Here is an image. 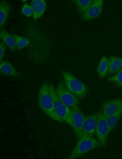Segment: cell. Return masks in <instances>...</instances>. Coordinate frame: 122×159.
<instances>
[{
	"instance_id": "cell-1",
	"label": "cell",
	"mask_w": 122,
	"mask_h": 159,
	"mask_svg": "<svg viewBox=\"0 0 122 159\" xmlns=\"http://www.w3.org/2000/svg\"><path fill=\"white\" fill-rule=\"evenodd\" d=\"M48 81H45L41 85L38 91L37 103L39 108L48 117L52 120L63 123V121L56 113L53 99L49 91Z\"/></svg>"
},
{
	"instance_id": "cell-2",
	"label": "cell",
	"mask_w": 122,
	"mask_h": 159,
	"mask_svg": "<svg viewBox=\"0 0 122 159\" xmlns=\"http://www.w3.org/2000/svg\"><path fill=\"white\" fill-rule=\"evenodd\" d=\"M62 75L66 86L79 99L87 95L89 89L86 85L69 72L63 71Z\"/></svg>"
},
{
	"instance_id": "cell-3",
	"label": "cell",
	"mask_w": 122,
	"mask_h": 159,
	"mask_svg": "<svg viewBox=\"0 0 122 159\" xmlns=\"http://www.w3.org/2000/svg\"><path fill=\"white\" fill-rule=\"evenodd\" d=\"M100 146L99 141L93 136H82L71 152L68 158H77Z\"/></svg>"
},
{
	"instance_id": "cell-4",
	"label": "cell",
	"mask_w": 122,
	"mask_h": 159,
	"mask_svg": "<svg viewBox=\"0 0 122 159\" xmlns=\"http://www.w3.org/2000/svg\"><path fill=\"white\" fill-rule=\"evenodd\" d=\"M49 91L53 100L56 113L63 122L71 127L72 122V113L71 109L59 99L56 94L54 86L51 83L49 84Z\"/></svg>"
},
{
	"instance_id": "cell-5",
	"label": "cell",
	"mask_w": 122,
	"mask_h": 159,
	"mask_svg": "<svg viewBox=\"0 0 122 159\" xmlns=\"http://www.w3.org/2000/svg\"><path fill=\"white\" fill-rule=\"evenodd\" d=\"M55 91L59 99L70 108L78 105L79 98L68 90L64 81L60 80L58 82Z\"/></svg>"
},
{
	"instance_id": "cell-6",
	"label": "cell",
	"mask_w": 122,
	"mask_h": 159,
	"mask_svg": "<svg viewBox=\"0 0 122 159\" xmlns=\"http://www.w3.org/2000/svg\"><path fill=\"white\" fill-rule=\"evenodd\" d=\"M98 113V119L95 133L101 146H104L106 145L109 134L106 118L102 110Z\"/></svg>"
},
{
	"instance_id": "cell-7",
	"label": "cell",
	"mask_w": 122,
	"mask_h": 159,
	"mask_svg": "<svg viewBox=\"0 0 122 159\" xmlns=\"http://www.w3.org/2000/svg\"><path fill=\"white\" fill-rule=\"evenodd\" d=\"M72 122L71 126L77 138L79 139L82 136L85 116L78 105L71 108Z\"/></svg>"
},
{
	"instance_id": "cell-8",
	"label": "cell",
	"mask_w": 122,
	"mask_h": 159,
	"mask_svg": "<svg viewBox=\"0 0 122 159\" xmlns=\"http://www.w3.org/2000/svg\"><path fill=\"white\" fill-rule=\"evenodd\" d=\"M104 1L94 0L92 4L81 16L83 20H90L98 17L103 10Z\"/></svg>"
},
{
	"instance_id": "cell-9",
	"label": "cell",
	"mask_w": 122,
	"mask_h": 159,
	"mask_svg": "<svg viewBox=\"0 0 122 159\" xmlns=\"http://www.w3.org/2000/svg\"><path fill=\"white\" fill-rule=\"evenodd\" d=\"M98 116V113H95L85 117L81 136H93L95 132Z\"/></svg>"
},
{
	"instance_id": "cell-10",
	"label": "cell",
	"mask_w": 122,
	"mask_h": 159,
	"mask_svg": "<svg viewBox=\"0 0 122 159\" xmlns=\"http://www.w3.org/2000/svg\"><path fill=\"white\" fill-rule=\"evenodd\" d=\"M122 107V98L114 99L105 102L102 107V112L106 117L113 115Z\"/></svg>"
},
{
	"instance_id": "cell-11",
	"label": "cell",
	"mask_w": 122,
	"mask_h": 159,
	"mask_svg": "<svg viewBox=\"0 0 122 159\" xmlns=\"http://www.w3.org/2000/svg\"><path fill=\"white\" fill-rule=\"evenodd\" d=\"M31 6L33 10V18L35 20L43 14L46 9V2L45 0H33Z\"/></svg>"
},
{
	"instance_id": "cell-12",
	"label": "cell",
	"mask_w": 122,
	"mask_h": 159,
	"mask_svg": "<svg viewBox=\"0 0 122 159\" xmlns=\"http://www.w3.org/2000/svg\"><path fill=\"white\" fill-rule=\"evenodd\" d=\"M10 4L5 0H1L0 3L1 28L5 24L11 11Z\"/></svg>"
},
{
	"instance_id": "cell-13",
	"label": "cell",
	"mask_w": 122,
	"mask_h": 159,
	"mask_svg": "<svg viewBox=\"0 0 122 159\" xmlns=\"http://www.w3.org/2000/svg\"><path fill=\"white\" fill-rule=\"evenodd\" d=\"M109 67L108 74H116L122 68V58L111 56L108 59Z\"/></svg>"
},
{
	"instance_id": "cell-14",
	"label": "cell",
	"mask_w": 122,
	"mask_h": 159,
	"mask_svg": "<svg viewBox=\"0 0 122 159\" xmlns=\"http://www.w3.org/2000/svg\"><path fill=\"white\" fill-rule=\"evenodd\" d=\"M0 71L1 73L4 75L16 77L20 76L19 73L14 66L6 61L0 62Z\"/></svg>"
},
{
	"instance_id": "cell-15",
	"label": "cell",
	"mask_w": 122,
	"mask_h": 159,
	"mask_svg": "<svg viewBox=\"0 0 122 159\" xmlns=\"http://www.w3.org/2000/svg\"><path fill=\"white\" fill-rule=\"evenodd\" d=\"M0 38L3 40L8 47L12 51H15L16 48V41L12 34L7 31H1Z\"/></svg>"
},
{
	"instance_id": "cell-16",
	"label": "cell",
	"mask_w": 122,
	"mask_h": 159,
	"mask_svg": "<svg viewBox=\"0 0 122 159\" xmlns=\"http://www.w3.org/2000/svg\"><path fill=\"white\" fill-rule=\"evenodd\" d=\"M109 67L108 58L106 56H103L101 59L98 65L97 71L99 76L103 78L108 74Z\"/></svg>"
},
{
	"instance_id": "cell-17",
	"label": "cell",
	"mask_w": 122,
	"mask_h": 159,
	"mask_svg": "<svg viewBox=\"0 0 122 159\" xmlns=\"http://www.w3.org/2000/svg\"><path fill=\"white\" fill-rule=\"evenodd\" d=\"M122 115V107L115 114L106 117L109 133L115 128Z\"/></svg>"
},
{
	"instance_id": "cell-18",
	"label": "cell",
	"mask_w": 122,
	"mask_h": 159,
	"mask_svg": "<svg viewBox=\"0 0 122 159\" xmlns=\"http://www.w3.org/2000/svg\"><path fill=\"white\" fill-rule=\"evenodd\" d=\"M94 0H77L76 7L78 11L83 14L92 4Z\"/></svg>"
},
{
	"instance_id": "cell-19",
	"label": "cell",
	"mask_w": 122,
	"mask_h": 159,
	"mask_svg": "<svg viewBox=\"0 0 122 159\" xmlns=\"http://www.w3.org/2000/svg\"><path fill=\"white\" fill-rule=\"evenodd\" d=\"M16 41V48L20 50L27 47L31 43L29 39L15 34H12Z\"/></svg>"
},
{
	"instance_id": "cell-20",
	"label": "cell",
	"mask_w": 122,
	"mask_h": 159,
	"mask_svg": "<svg viewBox=\"0 0 122 159\" xmlns=\"http://www.w3.org/2000/svg\"><path fill=\"white\" fill-rule=\"evenodd\" d=\"M109 81L116 83L118 86L122 84V68L113 76L108 78Z\"/></svg>"
},
{
	"instance_id": "cell-21",
	"label": "cell",
	"mask_w": 122,
	"mask_h": 159,
	"mask_svg": "<svg viewBox=\"0 0 122 159\" xmlns=\"http://www.w3.org/2000/svg\"><path fill=\"white\" fill-rule=\"evenodd\" d=\"M22 13L27 17H30L33 14V10L31 6L25 3L23 4L21 9Z\"/></svg>"
},
{
	"instance_id": "cell-22",
	"label": "cell",
	"mask_w": 122,
	"mask_h": 159,
	"mask_svg": "<svg viewBox=\"0 0 122 159\" xmlns=\"http://www.w3.org/2000/svg\"><path fill=\"white\" fill-rule=\"evenodd\" d=\"M6 47L5 43L3 42H1L0 43V62L2 61L3 57Z\"/></svg>"
},
{
	"instance_id": "cell-23",
	"label": "cell",
	"mask_w": 122,
	"mask_h": 159,
	"mask_svg": "<svg viewBox=\"0 0 122 159\" xmlns=\"http://www.w3.org/2000/svg\"><path fill=\"white\" fill-rule=\"evenodd\" d=\"M118 86H120V87H122V84H120V85H119Z\"/></svg>"
}]
</instances>
